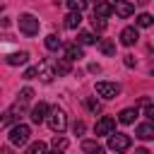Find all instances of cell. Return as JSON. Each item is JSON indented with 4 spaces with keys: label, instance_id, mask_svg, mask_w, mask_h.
<instances>
[{
    "label": "cell",
    "instance_id": "obj_36",
    "mask_svg": "<svg viewBox=\"0 0 154 154\" xmlns=\"http://www.w3.org/2000/svg\"><path fill=\"white\" fill-rule=\"evenodd\" d=\"M48 154H63V152H58V149H53V152H48Z\"/></svg>",
    "mask_w": 154,
    "mask_h": 154
},
{
    "label": "cell",
    "instance_id": "obj_37",
    "mask_svg": "<svg viewBox=\"0 0 154 154\" xmlns=\"http://www.w3.org/2000/svg\"><path fill=\"white\" fill-rule=\"evenodd\" d=\"M94 2H101V0H94Z\"/></svg>",
    "mask_w": 154,
    "mask_h": 154
},
{
    "label": "cell",
    "instance_id": "obj_6",
    "mask_svg": "<svg viewBox=\"0 0 154 154\" xmlns=\"http://www.w3.org/2000/svg\"><path fill=\"white\" fill-rule=\"evenodd\" d=\"M36 72H38V79H41V82H51V79L55 77V63L41 60V63L36 65Z\"/></svg>",
    "mask_w": 154,
    "mask_h": 154
},
{
    "label": "cell",
    "instance_id": "obj_25",
    "mask_svg": "<svg viewBox=\"0 0 154 154\" xmlns=\"http://www.w3.org/2000/svg\"><path fill=\"white\" fill-rule=\"evenodd\" d=\"M55 72H58V75H67V72H70V60H65V58L58 60V63H55Z\"/></svg>",
    "mask_w": 154,
    "mask_h": 154
},
{
    "label": "cell",
    "instance_id": "obj_30",
    "mask_svg": "<svg viewBox=\"0 0 154 154\" xmlns=\"http://www.w3.org/2000/svg\"><path fill=\"white\" fill-rule=\"evenodd\" d=\"M36 75H38V72H36V67H29V70L24 72V79H34Z\"/></svg>",
    "mask_w": 154,
    "mask_h": 154
},
{
    "label": "cell",
    "instance_id": "obj_2",
    "mask_svg": "<svg viewBox=\"0 0 154 154\" xmlns=\"http://www.w3.org/2000/svg\"><path fill=\"white\" fill-rule=\"evenodd\" d=\"M48 128H51L53 132H63V130L67 128V116H65L63 108H53V111L48 113Z\"/></svg>",
    "mask_w": 154,
    "mask_h": 154
},
{
    "label": "cell",
    "instance_id": "obj_10",
    "mask_svg": "<svg viewBox=\"0 0 154 154\" xmlns=\"http://www.w3.org/2000/svg\"><path fill=\"white\" fill-rule=\"evenodd\" d=\"M113 7H116V14H118V17H123V19H125V17H130V14L135 12V5H132V2H128V0H116V2H113Z\"/></svg>",
    "mask_w": 154,
    "mask_h": 154
},
{
    "label": "cell",
    "instance_id": "obj_38",
    "mask_svg": "<svg viewBox=\"0 0 154 154\" xmlns=\"http://www.w3.org/2000/svg\"><path fill=\"white\" fill-rule=\"evenodd\" d=\"M116 154H123V152H116Z\"/></svg>",
    "mask_w": 154,
    "mask_h": 154
},
{
    "label": "cell",
    "instance_id": "obj_26",
    "mask_svg": "<svg viewBox=\"0 0 154 154\" xmlns=\"http://www.w3.org/2000/svg\"><path fill=\"white\" fill-rule=\"evenodd\" d=\"M67 144H70V142H67L65 137H53V149H58V152H65V149H67Z\"/></svg>",
    "mask_w": 154,
    "mask_h": 154
},
{
    "label": "cell",
    "instance_id": "obj_9",
    "mask_svg": "<svg viewBox=\"0 0 154 154\" xmlns=\"http://www.w3.org/2000/svg\"><path fill=\"white\" fill-rule=\"evenodd\" d=\"M137 38H140V34H137L135 26H125V29L120 31V43H123V46H135Z\"/></svg>",
    "mask_w": 154,
    "mask_h": 154
},
{
    "label": "cell",
    "instance_id": "obj_32",
    "mask_svg": "<svg viewBox=\"0 0 154 154\" xmlns=\"http://www.w3.org/2000/svg\"><path fill=\"white\" fill-rule=\"evenodd\" d=\"M125 65H128V67H135V58H132V55H125Z\"/></svg>",
    "mask_w": 154,
    "mask_h": 154
},
{
    "label": "cell",
    "instance_id": "obj_12",
    "mask_svg": "<svg viewBox=\"0 0 154 154\" xmlns=\"http://www.w3.org/2000/svg\"><path fill=\"white\" fill-rule=\"evenodd\" d=\"M79 58H84V53H82V46L79 43H67L65 46V60H79Z\"/></svg>",
    "mask_w": 154,
    "mask_h": 154
},
{
    "label": "cell",
    "instance_id": "obj_14",
    "mask_svg": "<svg viewBox=\"0 0 154 154\" xmlns=\"http://www.w3.org/2000/svg\"><path fill=\"white\" fill-rule=\"evenodd\" d=\"M137 137L140 140H154V123L149 120V123H142V125H137Z\"/></svg>",
    "mask_w": 154,
    "mask_h": 154
},
{
    "label": "cell",
    "instance_id": "obj_20",
    "mask_svg": "<svg viewBox=\"0 0 154 154\" xmlns=\"http://www.w3.org/2000/svg\"><path fill=\"white\" fill-rule=\"evenodd\" d=\"M24 154H48V149H46V142H41V140H38V142L29 144Z\"/></svg>",
    "mask_w": 154,
    "mask_h": 154
},
{
    "label": "cell",
    "instance_id": "obj_34",
    "mask_svg": "<svg viewBox=\"0 0 154 154\" xmlns=\"http://www.w3.org/2000/svg\"><path fill=\"white\" fill-rule=\"evenodd\" d=\"M2 154H12V152H10V147H5V149H2Z\"/></svg>",
    "mask_w": 154,
    "mask_h": 154
},
{
    "label": "cell",
    "instance_id": "obj_15",
    "mask_svg": "<svg viewBox=\"0 0 154 154\" xmlns=\"http://www.w3.org/2000/svg\"><path fill=\"white\" fill-rule=\"evenodd\" d=\"M82 152L84 154H106V149L99 142H94V140H84L82 142Z\"/></svg>",
    "mask_w": 154,
    "mask_h": 154
},
{
    "label": "cell",
    "instance_id": "obj_27",
    "mask_svg": "<svg viewBox=\"0 0 154 154\" xmlns=\"http://www.w3.org/2000/svg\"><path fill=\"white\" fill-rule=\"evenodd\" d=\"M91 26H94V31H103V29H106V19L94 14V19H91Z\"/></svg>",
    "mask_w": 154,
    "mask_h": 154
},
{
    "label": "cell",
    "instance_id": "obj_19",
    "mask_svg": "<svg viewBox=\"0 0 154 154\" xmlns=\"http://www.w3.org/2000/svg\"><path fill=\"white\" fill-rule=\"evenodd\" d=\"M99 51H101L103 55H113V53H116V43L108 41V38H101V41H99Z\"/></svg>",
    "mask_w": 154,
    "mask_h": 154
},
{
    "label": "cell",
    "instance_id": "obj_4",
    "mask_svg": "<svg viewBox=\"0 0 154 154\" xmlns=\"http://www.w3.org/2000/svg\"><path fill=\"white\" fill-rule=\"evenodd\" d=\"M130 144H132V140H130L125 132H113V135H108V147H111L113 152H125Z\"/></svg>",
    "mask_w": 154,
    "mask_h": 154
},
{
    "label": "cell",
    "instance_id": "obj_16",
    "mask_svg": "<svg viewBox=\"0 0 154 154\" xmlns=\"http://www.w3.org/2000/svg\"><path fill=\"white\" fill-rule=\"evenodd\" d=\"M5 60H7V65H24V63L29 60V53H26V51H19V53H10Z\"/></svg>",
    "mask_w": 154,
    "mask_h": 154
},
{
    "label": "cell",
    "instance_id": "obj_28",
    "mask_svg": "<svg viewBox=\"0 0 154 154\" xmlns=\"http://www.w3.org/2000/svg\"><path fill=\"white\" fill-rule=\"evenodd\" d=\"M84 103H87V108H89L91 113H99V111H101V103H99L96 99H91V96H89V99H87Z\"/></svg>",
    "mask_w": 154,
    "mask_h": 154
},
{
    "label": "cell",
    "instance_id": "obj_17",
    "mask_svg": "<svg viewBox=\"0 0 154 154\" xmlns=\"http://www.w3.org/2000/svg\"><path fill=\"white\" fill-rule=\"evenodd\" d=\"M135 118H137V108H123V111H120V116H118V120H120L123 125L135 123Z\"/></svg>",
    "mask_w": 154,
    "mask_h": 154
},
{
    "label": "cell",
    "instance_id": "obj_13",
    "mask_svg": "<svg viewBox=\"0 0 154 154\" xmlns=\"http://www.w3.org/2000/svg\"><path fill=\"white\" fill-rule=\"evenodd\" d=\"M31 96H34V91H31L29 87H26V89H22V91H19V99H17V103L12 106V111H19V113H22V108H24V106L31 101Z\"/></svg>",
    "mask_w": 154,
    "mask_h": 154
},
{
    "label": "cell",
    "instance_id": "obj_29",
    "mask_svg": "<svg viewBox=\"0 0 154 154\" xmlns=\"http://www.w3.org/2000/svg\"><path fill=\"white\" fill-rule=\"evenodd\" d=\"M144 116H147V118L154 123V106H152V103H149V106H144Z\"/></svg>",
    "mask_w": 154,
    "mask_h": 154
},
{
    "label": "cell",
    "instance_id": "obj_21",
    "mask_svg": "<svg viewBox=\"0 0 154 154\" xmlns=\"http://www.w3.org/2000/svg\"><path fill=\"white\" fill-rule=\"evenodd\" d=\"M137 26H142V29H147V26H152L154 24V17L149 14V12H142V14H137Z\"/></svg>",
    "mask_w": 154,
    "mask_h": 154
},
{
    "label": "cell",
    "instance_id": "obj_18",
    "mask_svg": "<svg viewBox=\"0 0 154 154\" xmlns=\"http://www.w3.org/2000/svg\"><path fill=\"white\" fill-rule=\"evenodd\" d=\"M79 24H82V12H70L65 17V26L67 29H77Z\"/></svg>",
    "mask_w": 154,
    "mask_h": 154
},
{
    "label": "cell",
    "instance_id": "obj_39",
    "mask_svg": "<svg viewBox=\"0 0 154 154\" xmlns=\"http://www.w3.org/2000/svg\"><path fill=\"white\" fill-rule=\"evenodd\" d=\"M152 75H154V67H152Z\"/></svg>",
    "mask_w": 154,
    "mask_h": 154
},
{
    "label": "cell",
    "instance_id": "obj_8",
    "mask_svg": "<svg viewBox=\"0 0 154 154\" xmlns=\"http://www.w3.org/2000/svg\"><path fill=\"white\" fill-rule=\"evenodd\" d=\"M48 113H51V111H48V106H46L43 101H38V103H36V106L31 108V113H29V118H31V123H36V125H38V123H43V120H48Z\"/></svg>",
    "mask_w": 154,
    "mask_h": 154
},
{
    "label": "cell",
    "instance_id": "obj_31",
    "mask_svg": "<svg viewBox=\"0 0 154 154\" xmlns=\"http://www.w3.org/2000/svg\"><path fill=\"white\" fill-rule=\"evenodd\" d=\"M84 132V123L79 120V123H75V135H82Z\"/></svg>",
    "mask_w": 154,
    "mask_h": 154
},
{
    "label": "cell",
    "instance_id": "obj_22",
    "mask_svg": "<svg viewBox=\"0 0 154 154\" xmlns=\"http://www.w3.org/2000/svg\"><path fill=\"white\" fill-rule=\"evenodd\" d=\"M94 41H96V38H94L91 31H79V34H77V43H79V46H89V43H94Z\"/></svg>",
    "mask_w": 154,
    "mask_h": 154
},
{
    "label": "cell",
    "instance_id": "obj_35",
    "mask_svg": "<svg viewBox=\"0 0 154 154\" xmlns=\"http://www.w3.org/2000/svg\"><path fill=\"white\" fill-rule=\"evenodd\" d=\"M147 2H149V0H137V5H147Z\"/></svg>",
    "mask_w": 154,
    "mask_h": 154
},
{
    "label": "cell",
    "instance_id": "obj_3",
    "mask_svg": "<svg viewBox=\"0 0 154 154\" xmlns=\"http://www.w3.org/2000/svg\"><path fill=\"white\" fill-rule=\"evenodd\" d=\"M38 29H41V24H38V19H36L34 14H19V31H22V34L36 36Z\"/></svg>",
    "mask_w": 154,
    "mask_h": 154
},
{
    "label": "cell",
    "instance_id": "obj_23",
    "mask_svg": "<svg viewBox=\"0 0 154 154\" xmlns=\"http://www.w3.org/2000/svg\"><path fill=\"white\" fill-rule=\"evenodd\" d=\"M60 46H63V41H60L55 34H48V36H46V48H48V51H58Z\"/></svg>",
    "mask_w": 154,
    "mask_h": 154
},
{
    "label": "cell",
    "instance_id": "obj_33",
    "mask_svg": "<svg viewBox=\"0 0 154 154\" xmlns=\"http://www.w3.org/2000/svg\"><path fill=\"white\" fill-rule=\"evenodd\" d=\"M135 154H149V149H144V147H140V149H135Z\"/></svg>",
    "mask_w": 154,
    "mask_h": 154
},
{
    "label": "cell",
    "instance_id": "obj_11",
    "mask_svg": "<svg viewBox=\"0 0 154 154\" xmlns=\"http://www.w3.org/2000/svg\"><path fill=\"white\" fill-rule=\"evenodd\" d=\"M116 12V7H113V2H108V0H101V2H96V7H94V14L96 17H111Z\"/></svg>",
    "mask_w": 154,
    "mask_h": 154
},
{
    "label": "cell",
    "instance_id": "obj_7",
    "mask_svg": "<svg viewBox=\"0 0 154 154\" xmlns=\"http://www.w3.org/2000/svg\"><path fill=\"white\" fill-rule=\"evenodd\" d=\"M113 130H116V120H113L111 116L99 118L96 125H94V132H96V135H113Z\"/></svg>",
    "mask_w": 154,
    "mask_h": 154
},
{
    "label": "cell",
    "instance_id": "obj_1",
    "mask_svg": "<svg viewBox=\"0 0 154 154\" xmlns=\"http://www.w3.org/2000/svg\"><path fill=\"white\" fill-rule=\"evenodd\" d=\"M29 135H31L29 125L17 123V125H12V130H10V142H12L14 147H22V144H26V142H29Z\"/></svg>",
    "mask_w": 154,
    "mask_h": 154
},
{
    "label": "cell",
    "instance_id": "obj_5",
    "mask_svg": "<svg viewBox=\"0 0 154 154\" xmlns=\"http://www.w3.org/2000/svg\"><path fill=\"white\" fill-rule=\"evenodd\" d=\"M96 94L103 99H116L120 94V84L116 82H96Z\"/></svg>",
    "mask_w": 154,
    "mask_h": 154
},
{
    "label": "cell",
    "instance_id": "obj_24",
    "mask_svg": "<svg viewBox=\"0 0 154 154\" xmlns=\"http://www.w3.org/2000/svg\"><path fill=\"white\" fill-rule=\"evenodd\" d=\"M65 2H67L70 12H82V10L87 7V0H65Z\"/></svg>",
    "mask_w": 154,
    "mask_h": 154
}]
</instances>
